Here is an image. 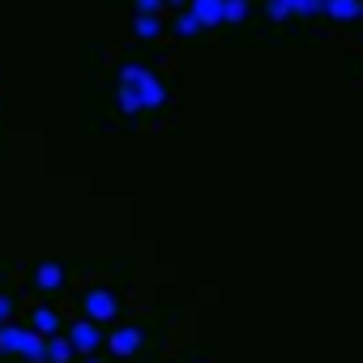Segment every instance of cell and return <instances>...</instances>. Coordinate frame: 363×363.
I'll return each mask as SVG.
<instances>
[{"label":"cell","mask_w":363,"mask_h":363,"mask_svg":"<svg viewBox=\"0 0 363 363\" xmlns=\"http://www.w3.org/2000/svg\"><path fill=\"white\" fill-rule=\"evenodd\" d=\"M77 363H107V359H99V354H82Z\"/></svg>","instance_id":"13"},{"label":"cell","mask_w":363,"mask_h":363,"mask_svg":"<svg viewBox=\"0 0 363 363\" xmlns=\"http://www.w3.org/2000/svg\"><path fill=\"white\" fill-rule=\"evenodd\" d=\"M141 342H145V329L141 325H116L107 333V354L111 359H133L141 350Z\"/></svg>","instance_id":"2"},{"label":"cell","mask_w":363,"mask_h":363,"mask_svg":"<svg viewBox=\"0 0 363 363\" xmlns=\"http://www.w3.org/2000/svg\"><path fill=\"white\" fill-rule=\"evenodd\" d=\"M35 286H39V291H60V286H65V269H60V265L35 269Z\"/></svg>","instance_id":"6"},{"label":"cell","mask_w":363,"mask_h":363,"mask_svg":"<svg viewBox=\"0 0 363 363\" xmlns=\"http://www.w3.org/2000/svg\"><path fill=\"white\" fill-rule=\"evenodd\" d=\"M48 359H52V363H73V359H77V346L69 342V333L48 337Z\"/></svg>","instance_id":"5"},{"label":"cell","mask_w":363,"mask_h":363,"mask_svg":"<svg viewBox=\"0 0 363 363\" xmlns=\"http://www.w3.org/2000/svg\"><path fill=\"white\" fill-rule=\"evenodd\" d=\"M329 13H337V18H354V13H359V5H354V0H333Z\"/></svg>","instance_id":"9"},{"label":"cell","mask_w":363,"mask_h":363,"mask_svg":"<svg viewBox=\"0 0 363 363\" xmlns=\"http://www.w3.org/2000/svg\"><path fill=\"white\" fill-rule=\"evenodd\" d=\"M201 26V13H184V18H179V35H193Z\"/></svg>","instance_id":"10"},{"label":"cell","mask_w":363,"mask_h":363,"mask_svg":"<svg viewBox=\"0 0 363 363\" xmlns=\"http://www.w3.org/2000/svg\"><path fill=\"white\" fill-rule=\"evenodd\" d=\"M137 26H141V35H158V22H150V18H141Z\"/></svg>","instance_id":"12"},{"label":"cell","mask_w":363,"mask_h":363,"mask_svg":"<svg viewBox=\"0 0 363 363\" xmlns=\"http://www.w3.org/2000/svg\"><path fill=\"white\" fill-rule=\"evenodd\" d=\"M227 18H231V22L244 18V0H231V5H227Z\"/></svg>","instance_id":"11"},{"label":"cell","mask_w":363,"mask_h":363,"mask_svg":"<svg viewBox=\"0 0 363 363\" xmlns=\"http://www.w3.org/2000/svg\"><path fill=\"white\" fill-rule=\"evenodd\" d=\"M77 303H82V316H90V320H99V325H107V320H120V316H124V295H120L116 286H107V282L86 286Z\"/></svg>","instance_id":"1"},{"label":"cell","mask_w":363,"mask_h":363,"mask_svg":"<svg viewBox=\"0 0 363 363\" xmlns=\"http://www.w3.org/2000/svg\"><path fill=\"white\" fill-rule=\"evenodd\" d=\"M18 316V299L13 295H0V325H9Z\"/></svg>","instance_id":"8"},{"label":"cell","mask_w":363,"mask_h":363,"mask_svg":"<svg viewBox=\"0 0 363 363\" xmlns=\"http://www.w3.org/2000/svg\"><path fill=\"white\" fill-rule=\"evenodd\" d=\"M175 5H179V0H175Z\"/></svg>","instance_id":"14"},{"label":"cell","mask_w":363,"mask_h":363,"mask_svg":"<svg viewBox=\"0 0 363 363\" xmlns=\"http://www.w3.org/2000/svg\"><path fill=\"white\" fill-rule=\"evenodd\" d=\"M197 13H201V22H218L227 9H223V0H197Z\"/></svg>","instance_id":"7"},{"label":"cell","mask_w":363,"mask_h":363,"mask_svg":"<svg viewBox=\"0 0 363 363\" xmlns=\"http://www.w3.org/2000/svg\"><path fill=\"white\" fill-rule=\"evenodd\" d=\"M65 333H69V342L77 346V354H94V350H99V346L107 342V337H103V329H99V320H90V316L73 320V325H69Z\"/></svg>","instance_id":"3"},{"label":"cell","mask_w":363,"mask_h":363,"mask_svg":"<svg viewBox=\"0 0 363 363\" xmlns=\"http://www.w3.org/2000/svg\"><path fill=\"white\" fill-rule=\"evenodd\" d=\"M35 333H43V337H56V333H65V316L56 312V308H48V303H39V308H30V320H26Z\"/></svg>","instance_id":"4"}]
</instances>
